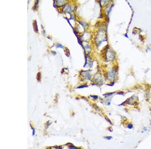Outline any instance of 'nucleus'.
<instances>
[{
	"label": "nucleus",
	"mask_w": 151,
	"mask_h": 149,
	"mask_svg": "<svg viewBox=\"0 0 151 149\" xmlns=\"http://www.w3.org/2000/svg\"><path fill=\"white\" fill-rule=\"evenodd\" d=\"M126 126H127V128L128 129H132L133 127V125L131 123H128V124H127Z\"/></svg>",
	"instance_id": "nucleus-1"
},
{
	"label": "nucleus",
	"mask_w": 151,
	"mask_h": 149,
	"mask_svg": "<svg viewBox=\"0 0 151 149\" xmlns=\"http://www.w3.org/2000/svg\"><path fill=\"white\" fill-rule=\"evenodd\" d=\"M106 139H112V137H106Z\"/></svg>",
	"instance_id": "nucleus-2"
}]
</instances>
